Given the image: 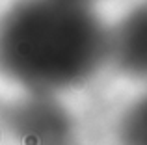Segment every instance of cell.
<instances>
[{
	"label": "cell",
	"instance_id": "6da1fadb",
	"mask_svg": "<svg viewBox=\"0 0 147 145\" xmlns=\"http://www.w3.org/2000/svg\"><path fill=\"white\" fill-rule=\"evenodd\" d=\"M108 36L91 4L15 0L0 15V75L26 93L54 97L100 71Z\"/></svg>",
	"mask_w": 147,
	"mask_h": 145
},
{
	"label": "cell",
	"instance_id": "7a4b0ae2",
	"mask_svg": "<svg viewBox=\"0 0 147 145\" xmlns=\"http://www.w3.org/2000/svg\"><path fill=\"white\" fill-rule=\"evenodd\" d=\"M4 123L19 145H78L71 113L52 95L26 93L13 101Z\"/></svg>",
	"mask_w": 147,
	"mask_h": 145
},
{
	"label": "cell",
	"instance_id": "3957f363",
	"mask_svg": "<svg viewBox=\"0 0 147 145\" xmlns=\"http://www.w3.org/2000/svg\"><path fill=\"white\" fill-rule=\"evenodd\" d=\"M108 60L129 78L147 82V0L134 6L110 30Z\"/></svg>",
	"mask_w": 147,
	"mask_h": 145
},
{
	"label": "cell",
	"instance_id": "277c9868",
	"mask_svg": "<svg viewBox=\"0 0 147 145\" xmlns=\"http://www.w3.org/2000/svg\"><path fill=\"white\" fill-rule=\"evenodd\" d=\"M119 145H147V93L127 106L117 123Z\"/></svg>",
	"mask_w": 147,
	"mask_h": 145
},
{
	"label": "cell",
	"instance_id": "5b68a950",
	"mask_svg": "<svg viewBox=\"0 0 147 145\" xmlns=\"http://www.w3.org/2000/svg\"><path fill=\"white\" fill-rule=\"evenodd\" d=\"M80 2H86V4H91L93 0H80Z\"/></svg>",
	"mask_w": 147,
	"mask_h": 145
}]
</instances>
